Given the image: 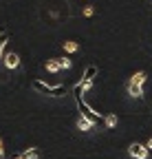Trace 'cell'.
<instances>
[{"label":"cell","mask_w":152,"mask_h":159,"mask_svg":"<svg viewBox=\"0 0 152 159\" xmlns=\"http://www.w3.org/2000/svg\"><path fill=\"white\" fill-rule=\"evenodd\" d=\"M31 86H33L37 93L49 95V97H58V95H64V93H66V86H49V84L42 82V80H33Z\"/></svg>","instance_id":"1"},{"label":"cell","mask_w":152,"mask_h":159,"mask_svg":"<svg viewBox=\"0 0 152 159\" xmlns=\"http://www.w3.org/2000/svg\"><path fill=\"white\" fill-rule=\"evenodd\" d=\"M75 102H77V108H80V113H82V117L84 119H88V122L95 126V124H99L102 122V117L97 115V113H95L86 102H84V99H82V95H75Z\"/></svg>","instance_id":"2"},{"label":"cell","mask_w":152,"mask_h":159,"mask_svg":"<svg viewBox=\"0 0 152 159\" xmlns=\"http://www.w3.org/2000/svg\"><path fill=\"white\" fill-rule=\"evenodd\" d=\"M148 152H150V150H148L143 144H130V148H128V155L135 157V159H145Z\"/></svg>","instance_id":"3"},{"label":"cell","mask_w":152,"mask_h":159,"mask_svg":"<svg viewBox=\"0 0 152 159\" xmlns=\"http://www.w3.org/2000/svg\"><path fill=\"white\" fill-rule=\"evenodd\" d=\"M95 75H97V66H95V64L86 66V71H84V77L80 80L82 89H88V86H90V82H93V77H95Z\"/></svg>","instance_id":"4"},{"label":"cell","mask_w":152,"mask_h":159,"mask_svg":"<svg viewBox=\"0 0 152 159\" xmlns=\"http://www.w3.org/2000/svg\"><path fill=\"white\" fill-rule=\"evenodd\" d=\"M2 64L7 69H18V66H20V55H18V53H5Z\"/></svg>","instance_id":"5"},{"label":"cell","mask_w":152,"mask_h":159,"mask_svg":"<svg viewBox=\"0 0 152 159\" xmlns=\"http://www.w3.org/2000/svg\"><path fill=\"white\" fill-rule=\"evenodd\" d=\"M128 93H130L132 97H137V99H141V97H143V89H141L139 84H132V82L128 84Z\"/></svg>","instance_id":"6"},{"label":"cell","mask_w":152,"mask_h":159,"mask_svg":"<svg viewBox=\"0 0 152 159\" xmlns=\"http://www.w3.org/2000/svg\"><path fill=\"white\" fill-rule=\"evenodd\" d=\"M20 157H22V159H37V157H40V150H37V148H29V150H24Z\"/></svg>","instance_id":"7"},{"label":"cell","mask_w":152,"mask_h":159,"mask_svg":"<svg viewBox=\"0 0 152 159\" xmlns=\"http://www.w3.org/2000/svg\"><path fill=\"white\" fill-rule=\"evenodd\" d=\"M130 82H132V84H139V86H141V84L145 82V73H143V71L135 73V75H132V80H130Z\"/></svg>","instance_id":"8"},{"label":"cell","mask_w":152,"mask_h":159,"mask_svg":"<svg viewBox=\"0 0 152 159\" xmlns=\"http://www.w3.org/2000/svg\"><path fill=\"white\" fill-rule=\"evenodd\" d=\"M77 126H80V130H90V128H93V124L88 122V119H84V117L77 119Z\"/></svg>","instance_id":"9"},{"label":"cell","mask_w":152,"mask_h":159,"mask_svg":"<svg viewBox=\"0 0 152 159\" xmlns=\"http://www.w3.org/2000/svg\"><path fill=\"white\" fill-rule=\"evenodd\" d=\"M9 42V33L2 29V31H0V53H2V49H5V44Z\"/></svg>","instance_id":"10"},{"label":"cell","mask_w":152,"mask_h":159,"mask_svg":"<svg viewBox=\"0 0 152 159\" xmlns=\"http://www.w3.org/2000/svg\"><path fill=\"white\" fill-rule=\"evenodd\" d=\"M46 69L55 73V71H60L62 66H60V62H58V60H49V62H46Z\"/></svg>","instance_id":"11"},{"label":"cell","mask_w":152,"mask_h":159,"mask_svg":"<svg viewBox=\"0 0 152 159\" xmlns=\"http://www.w3.org/2000/svg\"><path fill=\"white\" fill-rule=\"evenodd\" d=\"M106 126H108V128L117 126V115H108V117H106Z\"/></svg>","instance_id":"12"},{"label":"cell","mask_w":152,"mask_h":159,"mask_svg":"<svg viewBox=\"0 0 152 159\" xmlns=\"http://www.w3.org/2000/svg\"><path fill=\"white\" fill-rule=\"evenodd\" d=\"M58 62H60L62 69H71V60L68 57H58Z\"/></svg>","instance_id":"13"},{"label":"cell","mask_w":152,"mask_h":159,"mask_svg":"<svg viewBox=\"0 0 152 159\" xmlns=\"http://www.w3.org/2000/svg\"><path fill=\"white\" fill-rule=\"evenodd\" d=\"M64 47H66V51H77V44L75 42H66Z\"/></svg>","instance_id":"14"},{"label":"cell","mask_w":152,"mask_h":159,"mask_svg":"<svg viewBox=\"0 0 152 159\" xmlns=\"http://www.w3.org/2000/svg\"><path fill=\"white\" fill-rule=\"evenodd\" d=\"M84 16H93V7H86L84 9Z\"/></svg>","instance_id":"15"},{"label":"cell","mask_w":152,"mask_h":159,"mask_svg":"<svg viewBox=\"0 0 152 159\" xmlns=\"http://www.w3.org/2000/svg\"><path fill=\"white\" fill-rule=\"evenodd\" d=\"M2 155H5V148H2V139H0V159H2Z\"/></svg>","instance_id":"16"},{"label":"cell","mask_w":152,"mask_h":159,"mask_svg":"<svg viewBox=\"0 0 152 159\" xmlns=\"http://www.w3.org/2000/svg\"><path fill=\"white\" fill-rule=\"evenodd\" d=\"M148 150H152V139H150V142H148V146H145Z\"/></svg>","instance_id":"17"},{"label":"cell","mask_w":152,"mask_h":159,"mask_svg":"<svg viewBox=\"0 0 152 159\" xmlns=\"http://www.w3.org/2000/svg\"><path fill=\"white\" fill-rule=\"evenodd\" d=\"M15 159H22V157H15Z\"/></svg>","instance_id":"18"}]
</instances>
